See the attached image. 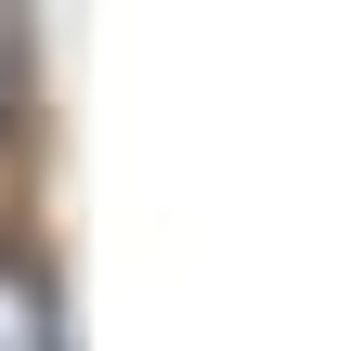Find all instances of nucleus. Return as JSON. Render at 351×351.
Listing matches in <instances>:
<instances>
[{"mask_svg": "<svg viewBox=\"0 0 351 351\" xmlns=\"http://www.w3.org/2000/svg\"><path fill=\"white\" fill-rule=\"evenodd\" d=\"M0 351H65V339H52V300H39V274H0Z\"/></svg>", "mask_w": 351, "mask_h": 351, "instance_id": "obj_1", "label": "nucleus"}, {"mask_svg": "<svg viewBox=\"0 0 351 351\" xmlns=\"http://www.w3.org/2000/svg\"><path fill=\"white\" fill-rule=\"evenodd\" d=\"M13 52H26V26H13V13H0V91H13Z\"/></svg>", "mask_w": 351, "mask_h": 351, "instance_id": "obj_2", "label": "nucleus"}]
</instances>
